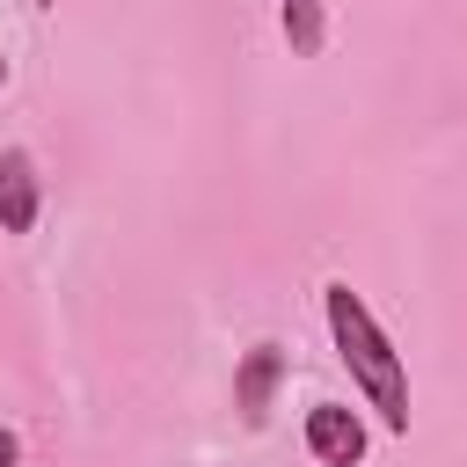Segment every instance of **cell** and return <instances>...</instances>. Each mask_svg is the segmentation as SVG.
Masks as SVG:
<instances>
[{
  "label": "cell",
  "instance_id": "1",
  "mask_svg": "<svg viewBox=\"0 0 467 467\" xmlns=\"http://www.w3.org/2000/svg\"><path fill=\"white\" fill-rule=\"evenodd\" d=\"M321 314H328L336 358L350 365V379L365 387V401L379 409V423L387 431H409V372H401V350L387 343V328L372 321V306L350 285H321Z\"/></svg>",
  "mask_w": 467,
  "mask_h": 467
},
{
  "label": "cell",
  "instance_id": "2",
  "mask_svg": "<svg viewBox=\"0 0 467 467\" xmlns=\"http://www.w3.org/2000/svg\"><path fill=\"white\" fill-rule=\"evenodd\" d=\"M306 452H314L321 467H358V460H365V423H358V409L314 401V409H306Z\"/></svg>",
  "mask_w": 467,
  "mask_h": 467
},
{
  "label": "cell",
  "instance_id": "3",
  "mask_svg": "<svg viewBox=\"0 0 467 467\" xmlns=\"http://www.w3.org/2000/svg\"><path fill=\"white\" fill-rule=\"evenodd\" d=\"M44 212V182L29 153H0V234H29Z\"/></svg>",
  "mask_w": 467,
  "mask_h": 467
},
{
  "label": "cell",
  "instance_id": "4",
  "mask_svg": "<svg viewBox=\"0 0 467 467\" xmlns=\"http://www.w3.org/2000/svg\"><path fill=\"white\" fill-rule=\"evenodd\" d=\"M277 379H285V350H277V343H255V350L241 358V372H234V409H241L248 423H263Z\"/></svg>",
  "mask_w": 467,
  "mask_h": 467
},
{
  "label": "cell",
  "instance_id": "5",
  "mask_svg": "<svg viewBox=\"0 0 467 467\" xmlns=\"http://www.w3.org/2000/svg\"><path fill=\"white\" fill-rule=\"evenodd\" d=\"M22 460V445H15V431H0V467H15Z\"/></svg>",
  "mask_w": 467,
  "mask_h": 467
},
{
  "label": "cell",
  "instance_id": "6",
  "mask_svg": "<svg viewBox=\"0 0 467 467\" xmlns=\"http://www.w3.org/2000/svg\"><path fill=\"white\" fill-rule=\"evenodd\" d=\"M0 80H7V58H0Z\"/></svg>",
  "mask_w": 467,
  "mask_h": 467
},
{
  "label": "cell",
  "instance_id": "7",
  "mask_svg": "<svg viewBox=\"0 0 467 467\" xmlns=\"http://www.w3.org/2000/svg\"><path fill=\"white\" fill-rule=\"evenodd\" d=\"M285 7H299V0H285Z\"/></svg>",
  "mask_w": 467,
  "mask_h": 467
}]
</instances>
